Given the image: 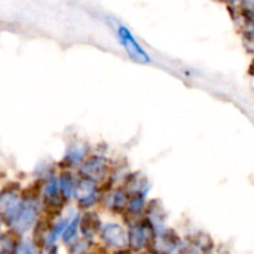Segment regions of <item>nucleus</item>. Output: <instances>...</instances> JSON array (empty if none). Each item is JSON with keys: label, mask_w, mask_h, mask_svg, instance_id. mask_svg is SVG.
<instances>
[{"label": "nucleus", "mask_w": 254, "mask_h": 254, "mask_svg": "<svg viewBox=\"0 0 254 254\" xmlns=\"http://www.w3.org/2000/svg\"><path fill=\"white\" fill-rule=\"evenodd\" d=\"M117 34H118V39L121 41L122 46L124 47L127 54L129 55V57L133 61L138 62V64H149L150 62V57H149L148 52L134 39L133 34L126 26L119 25Z\"/></svg>", "instance_id": "2"}, {"label": "nucleus", "mask_w": 254, "mask_h": 254, "mask_svg": "<svg viewBox=\"0 0 254 254\" xmlns=\"http://www.w3.org/2000/svg\"><path fill=\"white\" fill-rule=\"evenodd\" d=\"M14 240L10 236H1L0 237V253L11 252L14 250Z\"/></svg>", "instance_id": "12"}, {"label": "nucleus", "mask_w": 254, "mask_h": 254, "mask_svg": "<svg viewBox=\"0 0 254 254\" xmlns=\"http://www.w3.org/2000/svg\"><path fill=\"white\" fill-rule=\"evenodd\" d=\"M78 227H79V216L76 215L71 222L67 223L66 228H64V232H62V235H64L62 236V238H64V243L69 245V243H72L74 240H76Z\"/></svg>", "instance_id": "10"}, {"label": "nucleus", "mask_w": 254, "mask_h": 254, "mask_svg": "<svg viewBox=\"0 0 254 254\" xmlns=\"http://www.w3.org/2000/svg\"><path fill=\"white\" fill-rule=\"evenodd\" d=\"M101 220H99L98 215L94 212H87L82 218H79V228H81V233L86 238L91 240L92 237L98 233L101 230Z\"/></svg>", "instance_id": "7"}, {"label": "nucleus", "mask_w": 254, "mask_h": 254, "mask_svg": "<svg viewBox=\"0 0 254 254\" xmlns=\"http://www.w3.org/2000/svg\"><path fill=\"white\" fill-rule=\"evenodd\" d=\"M20 202L19 195L12 189L0 193V217L7 226H11Z\"/></svg>", "instance_id": "5"}, {"label": "nucleus", "mask_w": 254, "mask_h": 254, "mask_svg": "<svg viewBox=\"0 0 254 254\" xmlns=\"http://www.w3.org/2000/svg\"><path fill=\"white\" fill-rule=\"evenodd\" d=\"M73 193L81 208L91 207L97 202L98 191H97L94 183L87 180V179H82L81 181L76 183Z\"/></svg>", "instance_id": "4"}, {"label": "nucleus", "mask_w": 254, "mask_h": 254, "mask_svg": "<svg viewBox=\"0 0 254 254\" xmlns=\"http://www.w3.org/2000/svg\"><path fill=\"white\" fill-rule=\"evenodd\" d=\"M79 174L82 178L92 181V183H101L107 178L108 174V163L106 159L101 156H92L82 165Z\"/></svg>", "instance_id": "3"}, {"label": "nucleus", "mask_w": 254, "mask_h": 254, "mask_svg": "<svg viewBox=\"0 0 254 254\" xmlns=\"http://www.w3.org/2000/svg\"><path fill=\"white\" fill-rule=\"evenodd\" d=\"M84 156H86V149L81 145H76L69 149L68 153H66L64 160L68 161V166H73L76 163H79Z\"/></svg>", "instance_id": "11"}, {"label": "nucleus", "mask_w": 254, "mask_h": 254, "mask_svg": "<svg viewBox=\"0 0 254 254\" xmlns=\"http://www.w3.org/2000/svg\"><path fill=\"white\" fill-rule=\"evenodd\" d=\"M127 203H128V196H127V192H124L121 189L109 193L108 203L107 205L114 212H123V211H126Z\"/></svg>", "instance_id": "8"}, {"label": "nucleus", "mask_w": 254, "mask_h": 254, "mask_svg": "<svg viewBox=\"0 0 254 254\" xmlns=\"http://www.w3.org/2000/svg\"><path fill=\"white\" fill-rule=\"evenodd\" d=\"M37 213H39V210H37L36 198L24 197V200L20 202L19 208L15 213L14 221L11 223L16 233L22 235V233L27 232L36 222Z\"/></svg>", "instance_id": "1"}, {"label": "nucleus", "mask_w": 254, "mask_h": 254, "mask_svg": "<svg viewBox=\"0 0 254 254\" xmlns=\"http://www.w3.org/2000/svg\"><path fill=\"white\" fill-rule=\"evenodd\" d=\"M102 238L111 247L122 250L128 246V233L122 226L116 223H109L102 231Z\"/></svg>", "instance_id": "6"}, {"label": "nucleus", "mask_w": 254, "mask_h": 254, "mask_svg": "<svg viewBox=\"0 0 254 254\" xmlns=\"http://www.w3.org/2000/svg\"><path fill=\"white\" fill-rule=\"evenodd\" d=\"M250 35H251V37L254 40V22L251 25V27H250Z\"/></svg>", "instance_id": "14"}, {"label": "nucleus", "mask_w": 254, "mask_h": 254, "mask_svg": "<svg viewBox=\"0 0 254 254\" xmlns=\"http://www.w3.org/2000/svg\"><path fill=\"white\" fill-rule=\"evenodd\" d=\"M242 12L247 19L254 20V0H243Z\"/></svg>", "instance_id": "13"}, {"label": "nucleus", "mask_w": 254, "mask_h": 254, "mask_svg": "<svg viewBox=\"0 0 254 254\" xmlns=\"http://www.w3.org/2000/svg\"><path fill=\"white\" fill-rule=\"evenodd\" d=\"M59 184H60V191H61L64 198V200H68L69 196L73 193L74 185H76V183H74L71 174L69 173L61 174V176H60L59 179Z\"/></svg>", "instance_id": "9"}]
</instances>
